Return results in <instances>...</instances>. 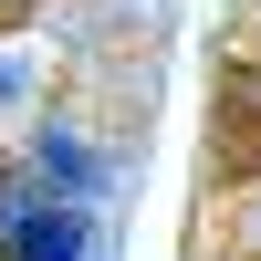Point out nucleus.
<instances>
[{
  "label": "nucleus",
  "mask_w": 261,
  "mask_h": 261,
  "mask_svg": "<svg viewBox=\"0 0 261 261\" xmlns=\"http://www.w3.org/2000/svg\"><path fill=\"white\" fill-rule=\"evenodd\" d=\"M21 11H32V0H0V21H21Z\"/></svg>",
  "instance_id": "3"
},
{
  "label": "nucleus",
  "mask_w": 261,
  "mask_h": 261,
  "mask_svg": "<svg viewBox=\"0 0 261 261\" xmlns=\"http://www.w3.org/2000/svg\"><path fill=\"white\" fill-rule=\"evenodd\" d=\"M53 220H63V188L42 178L32 157H21V167H0V261H32V241H42Z\"/></svg>",
  "instance_id": "2"
},
{
  "label": "nucleus",
  "mask_w": 261,
  "mask_h": 261,
  "mask_svg": "<svg viewBox=\"0 0 261 261\" xmlns=\"http://www.w3.org/2000/svg\"><path fill=\"white\" fill-rule=\"evenodd\" d=\"M251 230H261V199H251Z\"/></svg>",
  "instance_id": "4"
},
{
  "label": "nucleus",
  "mask_w": 261,
  "mask_h": 261,
  "mask_svg": "<svg viewBox=\"0 0 261 261\" xmlns=\"http://www.w3.org/2000/svg\"><path fill=\"white\" fill-rule=\"evenodd\" d=\"M21 157H32L42 178L63 188V199H105V178H115V167H105L94 146H84V125H73V115H42V125H32V146H21Z\"/></svg>",
  "instance_id": "1"
}]
</instances>
